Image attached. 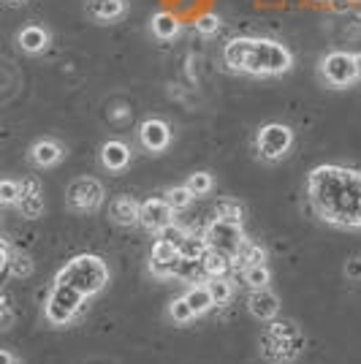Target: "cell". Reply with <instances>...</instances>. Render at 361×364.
<instances>
[{
    "label": "cell",
    "mask_w": 361,
    "mask_h": 364,
    "mask_svg": "<svg viewBox=\"0 0 361 364\" xmlns=\"http://www.w3.org/2000/svg\"><path fill=\"white\" fill-rule=\"evenodd\" d=\"M307 196L318 218L331 226H361V171L345 166H318L307 177Z\"/></svg>",
    "instance_id": "1"
},
{
    "label": "cell",
    "mask_w": 361,
    "mask_h": 364,
    "mask_svg": "<svg viewBox=\"0 0 361 364\" xmlns=\"http://www.w3.org/2000/svg\"><path fill=\"white\" fill-rule=\"evenodd\" d=\"M223 60L231 71L253 76H280L293 68L291 49L271 38H231L223 46Z\"/></svg>",
    "instance_id": "2"
},
{
    "label": "cell",
    "mask_w": 361,
    "mask_h": 364,
    "mask_svg": "<svg viewBox=\"0 0 361 364\" xmlns=\"http://www.w3.org/2000/svg\"><path fill=\"white\" fill-rule=\"evenodd\" d=\"M55 283L71 286L79 294L92 296V294L106 289V283H109V267H106L104 258L98 256H76L58 272Z\"/></svg>",
    "instance_id": "3"
},
{
    "label": "cell",
    "mask_w": 361,
    "mask_h": 364,
    "mask_svg": "<svg viewBox=\"0 0 361 364\" xmlns=\"http://www.w3.org/2000/svg\"><path fill=\"white\" fill-rule=\"evenodd\" d=\"M207 242H210V250H220L226 256L237 258L244 247V231H242V223L237 220H226V218H215L207 231H204Z\"/></svg>",
    "instance_id": "4"
},
{
    "label": "cell",
    "mask_w": 361,
    "mask_h": 364,
    "mask_svg": "<svg viewBox=\"0 0 361 364\" xmlns=\"http://www.w3.org/2000/svg\"><path fill=\"white\" fill-rule=\"evenodd\" d=\"M85 294H79L71 286H63V283H55V289L49 291V299H46V321L60 326V323H68L76 313L82 310L85 304Z\"/></svg>",
    "instance_id": "5"
},
{
    "label": "cell",
    "mask_w": 361,
    "mask_h": 364,
    "mask_svg": "<svg viewBox=\"0 0 361 364\" xmlns=\"http://www.w3.org/2000/svg\"><path fill=\"white\" fill-rule=\"evenodd\" d=\"M256 147L264 161H280L293 147V131L283 122H269V125H264L258 131Z\"/></svg>",
    "instance_id": "6"
},
{
    "label": "cell",
    "mask_w": 361,
    "mask_h": 364,
    "mask_svg": "<svg viewBox=\"0 0 361 364\" xmlns=\"http://www.w3.org/2000/svg\"><path fill=\"white\" fill-rule=\"evenodd\" d=\"M320 76L326 79L329 87H350L359 79V68H356V55L347 52H329L320 60Z\"/></svg>",
    "instance_id": "7"
},
{
    "label": "cell",
    "mask_w": 361,
    "mask_h": 364,
    "mask_svg": "<svg viewBox=\"0 0 361 364\" xmlns=\"http://www.w3.org/2000/svg\"><path fill=\"white\" fill-rule=\"evenodd\" d=\"M104 185L98 180H92V177H79L68 185V207L74 210V213H95L101 204H104Z\"/></svg>",
    "instance_id": "8"
},
{
    "label": "cell",
    "mask_w": 361,
    "mask_h": 364,
    "mask_svg": "<svg viewBox=\"0 0 361 364\" xmlns=\"http://www.w3.org/2000/svg\"><path fill=\"white\" fill-rule=\"evenodd\" d=\"M139 223L147 228V231L161 234L166 226H171V223H174V207H171L166 198H147V201L141 204Z\"/></svg>",
    "instance_id": "9"
},
{
    "label": "cell",
    "mask_w": 361,
    "mask_h": 364,
    "mask_svg": "<svg viewBox=\"0 0 361 364\" xmlns=\"http://www.w3.org/2000/svg\"><path fill=\"white\" fill-rule=\"evenodd\" d=\"M139 141L144 144V150H150V152L166 150L168 141H171V128H168V122L161 120V117L144 120L139 125Z\"/></svg>",
    "instance_id": "10"
},
{
    "label": "cell",
    "mask_w": 361,
    "mask_h": 364,
    "mask_svg": "<svg viewBox=\"0 0 361 364\" xmlns=\"http://www.w3.org/2000/svg\"><path fill=\"white\" fill-rule=\"evenodd\" d=\"M247 310L253 313V318L271 321L280 313V299H277V294H271L269 289H253L250 299H247Z\"/></svg>",
    "instance_id": "11"
},
{
    "label": "cell",
    "mask_w": 361,
    "mask_h": 364,
    "mask_svg": "<svg viewBox=\"0 0 361 364\" xmlns=\"http://www.w3.org/2000/svg\"><path fill=\"white\" fill-rule=\"evenodd\" d=\"M101 164L109 171H122L131 164V147L125 141H117V139L106 141L104 147H101Z\"/></svg>",
    "instance_id": "12"
},
{
    "label": "cell",
    "mask_w": 361,
    "mask_h": 364,
    "mask_svg": "<svg viewBox=\"0 0 361 364\" xmlns=\"http://www.w3.org/2000/svg\"><path fill=\"white\" fill-rule=\"evenodd\" d=\"M139 213H141V204H136L131 196H117L109 204V218L117 226H134V223H139Z\"/></svg>",
    "instance_id": "13"
},
{
    "label": "cell",
    "mask_w": 361,
    "mask_h": 364,
    "mask_svg": "<svg viewBox=\"0 0 361 364\" xmlns=\"http://www.w3.org/2000/svg\"><path fill=\"white\" fill-rule=\"evenodd\" d=\"M16 44L28 55H41L49 46V33L44 28H38V25H28V28H22L16 33Z\"/></svg>",
    "instance_id": "14"
},
{
    "label": "cell",
    "mask_w": 361,
    "mask_h": 364,
    "mask_svg": "<svg viewBox=\"0 0 361 364\" xmlns=\"http://www.w3.org/2000/svg\"><path fill=\"white\" fill-rule=\"evenodd\" d=\"M60 158H63V147L58 141H52V139H41V141H36L31 147V161L33 166L38 168L55 166Z\"/></svg>",
    "instance_id": "15"
},
{
    "label": "cell",
    "mask_w": 361,
    "mask_h": 364,
    "mask_svg": "<svg viewBox=\"0 0 361 364\" xmlns=\"http://www.w3.org/2000/svg\"><path fill=\"white\" fill-rule=\"evenodd\" d=\"M87 11L98 22H114L125 14V0H87Z\"/></svg>",
    "instance_id": "16"
},
{
    "label": "cell",
    "mask_w": 361,
    "mask_h": 364,
    "mask_svg": "<svg viewBox=\"0 0 361 364\" xmlns=\"http://www.w3.org/2000/svg\"><path fill=\"white\" fill-rule=\"evenodd\" d=\"M150 28H152V36L158 41H171V38L180 36V19L174 14H168V11H161V14L152 16Z\"/></svg>",
    "instance_id": "17"
},
{
    "label": "cell",
    "mask_w": 361,
    "mask_h": 364,
    "mask_svg": "<svg viewBox=\"0 0 361 364\" xmlns=\"http://www.w3.org/2000/svg\"><path fill=\"white\" fill-rule=\"evenodd\" d=\"M207 253H210V242H207V237H193V234H188L180 245L182 261H204Z\"/></svg>",
    "instance_id": "18"
},
{
    "label": "cell",
    "mask_w": 361,
    "mask_h": 364,
    "mask_svg": "<svg viewBox=\"0 0 361 364\" xmlns=\"http://www.w3.org/2000/svg\"><path fill=\"white\" fill-rule=\"evenodd\" d=\"M231 261L234 258L226 256V253H220V250H210L207 256H204V274L207 277H226V272L231 269Z\"/></svg>",
    "instance_id": "19"
},
{
    "label": "cell",
    "mask_w": 361,
    "mask_h": 364,
    "mask_svg": "<svg viewBox=\"0 0 361 364\" xmlns=\"http://www.w3.org/2000/svg\"><path fill=\"white\" fill-rule=\"evenodd\" d=\"M185 299H188V304L193 307L196 316L207 313L212 304H215V299H212V294H210V286H193V289L185 294Z\"/></svg>",
    "instance_id": "20"
},
{
    "label": "cell",
    "mask_w": 361,
    "mask_h": 364,
    "mask_svg": "<svg viewBox=\"0 0 361 364\" xmlns=\"http://www.w3.org/2000/svg\"><path fill=\"white\" fill-rule=\"evenodd\" d=\"M271 272L266 264H253V267H244V283L250 289H269Z\"/></svg>",
    "instance_id": "21"
},
{
    "label": "cell",
    "mask_w": 361,
    "mask_h": 364,
    "mask_svg": "<svg viewBox=\"0 0 361 364\" xmlns=\"http://www.w3.org/2000/svg\"><path fill=\"white\" fill-rule=\"evenodd\" d=\"M16 207H19L22 218H28V220H36V218H41V215H44V196H41V193H31V196H22Z\"/></svg>",
    "instance_id": "22"
},
{
    "label": "cell",
    "mask_w": 361,
    "mask_h": 364,
    "mask_svg": "<svg viewBox=\"0 0 361 364\" xmlns=\"http://www.w3.org/2000/svg\"><path fill=\"white\" fill-rule=\"evenodd\" d=\"M152 261H166V264H174V261H180V247L174 242H168V240H158V242L152 245V253H150Z\"/></svg>",
    "instance_id": "23"
},
{
    "label": "cell",
    "mask_w": 361,
    "mask_h": 364,
    "mask_svg": "<svg viewBox=\"0 0 361 364\" xmlns=\"http://www.w3.org/2000/svg\"><path fill=\"white\" fill-rule=\"evenodd\" d=\"M210 294L212 299H215V304H228L231 302V296H234V286L228 283L226 277H210Z\"/></svg>",
    "instance_id": "24"
},
{
    "label": "cell",
    "mask_w": 361,
    "mask_h": 364,
    "mask_svg": "<svg viewBox=\"0 0 361 364\" xmlns=\"http://www.w3.org/2000/svg\"><path fill=\"white\" fill-rule=\"evenodd\" d=\"M166 201L174 207V213H180L185 207H190V201H193V193H190V188L188 185H180V188H168L166 191Z\"/></svg>",
    "instance_id": "25"
},
{
    "label": "cell",
    "mask_w": 361,
    "mask_h": 364,
    "mask_svg": "<svg viewBox=\"0 0 361 364\" xmlns=\"http://www.w3.org/2000/svg\"><path fill=\"white\" fill-rule=\"evenodd\" d=\"M168 318L174 321V323H188V321L196 318V313H193V307L188 304V299L180 296V299H174V302L168 304Z\"/></svg>",
    "instance_id": "26"
},
{
    "label": "cell",
    "mask_w": 361,
    "mask_h": 364,
    "mask_svg": "<svg viewBox=\"0 0 361 364\" xmlns=\"http://www.w3.org/2000/svg\"><path fill=\"white\" fill-rule=\"evenodd\" d=\"M234 261H242L244 267H253V264H266V250L261 247V245H253V242H244L242 247V253Z\"/></svg>",
    "instance_id": "27"
},
{
    "label": "cell",
    "mask_w": 361,
    "mask_h": 364,
    "mask_svg": "<svg viewBox=\"0 0 361 364\" xmlns=\"http://www.w3.org/2000/svg\"><path fill=\"white\" fill-rule=\"evenodd\" d=\"M185 185L190 188L193 196H207V193L212 191V174H207V171H196V174L188 177Z\"/></svg>",
    "instance_id": "28"
},
{
    "label": "cell",
    "mask_w": 361,
    "mask_h": 364,
    "mask_svg": "<svg viewBox=\"0 0 361 364\" xmlns=\"http://www.w3.org/2000/svg\"><path fill=\"white\" fill-rule=\"evenodd\" d=\"M19 198H22V182L16 180L0 182V201L3 204H19Z\"/></svg>",
    "instance_id": "29"
},
{
    "label": "cell",
    "mask_w": 361,
    "mask_h": 364,
    "mask_svg": "<svg viewBox=\"0 0 361 364\" xmlns=\"http://www.w3.org/2000/svg\"><path fill=\"white\" fill-rule=\"evenodd\" d=\"M33 274V261L28 256H11L9 261V277H31Z\"/></svg>",
    "instance_id": "30"
},
{
    "label": "cell",
    "mask_w": 361,
    "mask_h": 364,
    "mask_svg": "<svg viewBox=\"0 0 361 364\" xmlns=\"http://www.w3.org/2000/svg\"><path fill=\"white\" fill-rule=\"evenodd\" d=\"M269 334L274 340H291L299 334V326L293 321H274V323H269Z\"/></svg>",
    "instance_id": "31"
},
{
    "label": "cell",
    "mask_w": 361,
    "mask_h": 364,
    "mask_svg": "<svg viewBox=\"0 0 361 364\" xmlns=\"http://www.w3.org/2000/svg\"><path fill=\"white\" fill-rule=\"evenodd\" d=\"M217 218H226V220H237V223H242L239 201H231V198H223V201H217Z\"/></svg>",
    "instance_id": "32"
},
{
    "label": "cell",
    "mask_w": 361,
    "mask_h": 364,
    "mask_svg": "<svg viewBox=\"0 0 361 364\" xmlns=\"http://www.w3.org/2000/svg\"><path fill=\"white\" fill-rule=\"evenodd\" d=\"M220 16L217 14H201L196 19V31L201 33V36H215V33L220 31Z\"/></svg>",
    "instance_id": "33"
},
{
    "label": "cell",
    "mask_w": 361,
    "mask_h": 364,
    "mask_svg": "<svg viewBox=\"0 0 361 364\" xmlns=\"http://www.w3.org/2000/svg\"><path fill=\"white\" fill-rule=\"evenodd\" d=\"M185 237H188V231H185V228H182V226H177V223H171V226H166L163 231L158 234V240H168V242H174V245H177V247H180V245H182V240H185Z\"/></svg>",
    "instance_id": "34"
},
{
    "label": "cell",
    "mask_w": 361,
    "mask_h": 364,
    "mask_svg": "<svg viewBox=\"0 0 361 364\" xmlns=\"http://www.w3.org/2000/svg\"><path fill=\"white\" fill-rule=\"evenodd\" d=\"M0 310H3L0 329H3V332H9V329L14 326V310H11V299H9V294H3V304H0Z\"/></svg>",
    "instance_id": "35"
},
{
    "label": "cell",
    "mask_w": 361,
    "mask_h": 364,
    "mask_svg": "<svg viewBox=\"0 0 361 364\" xmlns=\"http://www.w3.org/2000/svg\"><path fill=\"white\" fill-rule=\"evenodd\" d=\"M31 193H41V182L36 177H25L22 180V196H31Z\"/></svg>",
    "instance_id": "36"
},
{
    "label": "cell",
    "mask_w": 361,
    "mask_h": 364,
    "mask_svg": "<svg viewBox=\"0 0 361 364\" xmlns=\"http://www.w3.org/2000/svg\"><path fill=\"white\" fill-rule=\"evenodd\" d=\"M345 272L350 274V277H361V261H359V258H353V261L347 264Z\"/></svg>",
    "instance_id": "37"
},
{
    "label": "cell",
    "mask_w": 361,
    "mask_h": 364,
    "mask_svg": "<svg viewBox=\"0 0 361 364\" xmlns=\"http://www.w3.org/2000/svg\"><path fill=\"white\" fill-rule=\"evenodd\" d=\"M0 364H14V356H11V350H3V353H0Z\"/></svg>",
    "instance_id": "38"
},
{
    "label": "cell",
    "mask_w": 361,
    "mask_h": 364,
    "mask_svg": "<svg viewBox=\"0 0 361 364\" xmlns=\"http://www.w3.org/2000/svg\"><path fill=\"white\" fill-rule=\"evenodd\" d=\"M350 33H356V36H361V16H356V19L350 22Z\"/></svg>",
    "instance_id": "39"
},
{
    "label": "cell",
    "mask_w": 361,
    "mask_h": 364,
    "mask_svg": "<svg viewBox=\"0 0 361 364\" xmlns=\"http://www.w3.org/2000/svg\"><path fill=\"white\" fill-rule=\"evenodd\" d=\"M356 68H359V79H361V52L356 55Z\"/></svg>",
    "instance_id": "40"
},
{
    "label": "cell",
    "mask_w": 361,
    "mask_h": 364,
    "mask_svg": "<svg viewBox=\"0 0 361 364\" xmlns=\"http://www.w3.org/2000/svg\"><path fill=\"white\" fill-rule=\"evenodd\" d=\"M9 6H19V3H28V0H6Z\"/></svg>",
    "instance_id": "41"
}]
</instances>
